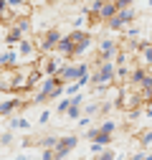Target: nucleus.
<instances>
[{"instance_id": "nucleus-7", "label": "nucleus", "mask_w": 152, "mask_h": 160, "mask_svg": "<svg viewBox=\"0 0 152 160\" xmlns=\"http://www.w3.org/2000/svg\"><path fill=\"white\" fill-rule=\"evenodd\" d=\"M15 89V66H0V92L13 94Z\"/></svg>"}, {"instance_id": "nucleus-10", "label": "nucleus", "mask_w": 152, "mask_h": 160, "mask_svg": "<svg viewBox=\"0 0 152 160\" xmlns=\"http://www.w3.org/2000/svg\"><path fill=\"white\" fill-rule=\"evenodd\" d=\"M18 64H21V56L15 48H8L0 53V66H18Z\"/></svg>"}, {"instance_id": "nucleus-24", "label": "nucleus", "mask_w": 152, "mask_h": 160, "mask_svg": "<svg viewBox=\"0 0 152 160\" xmlns=\"http://www.w3.org/2000/svg\"><path fill=\"white\" fill-rule=\"evenodd\" d=\"M145 152H147V150H145V148H140L137 152H132V155H129L127 160H142V158H145Z\"/></svg>"}, {"instance_id": "nucleus-28", "label": "nucleus", "mask_w": 152, "mask_h": 160, "mask_svg": "<svg viewBox=\"0 0 152 160\" xmlns=\"http://www.w3.org/2000/svg\"><path fill=\"white\" fill-rule=\"evenodd\" d=\"M28 160H41V158H28Z\"/></svg>"}, {"instance_id": "nucleus-30", "label": "nucleus", "mask_w": 152, "mask_h": 160, "mask_svg": "<svg viewBox=\"0 0 152 160\" xmlns=\"http://www.w3.org/2000/svg\"><path fill=\"white\" fill-rule=\"evenodd\" d=\"M150 76H152V66H150Z\"/></svg>"}, {"instance_id": "nucleus-12", "label": "nucleus", "mask_w": 152, "mask_h": 160, "mask_svg": "<svg viewBox=\"0 0 152 160\" xmlns=\"http://www.w3.org/2000/svg\"><path fill=\"white\" fill-rule=\"evenodd\" d=\"M8 125H10L13 132H15V130H28V127H31V122H28L26 117H13V114L8 117Z\"/></svg>"}, {"instance_id": "nucleus-6", "label": "nucleus", "mask_w": 152, "mask_h": 160, "mask_svg": "<svg viewBox=\"0 0 152 160\" xmlns=\"http://www.w3.org/2000/svg\"><path fill=\"white\" fill-rule=\"evenodd\" d=\"M117 51H119V43L114 38H102L97 43V58L94 61H109V58L117 56Z\"/></svg>"}, {"instance_id": "nucleus-31", "label": "nucleus", "mask_w": 152, "mask_h": 160, "mask_svg": "<svg viewBox=\"0 0 152 160\" xmlns=\"http://www.w3.org/2000/svg\"><path fill=\"white\" fill-rule=\"evenodd\" d=\"M150 43H152V38H150Z\"/></svg>"}, {"instance_id": "nucleus-21", "label": "nucleus", "mask_w": 152, "mask_h": 160, "mask_svg": "<svg viewBox=\"0 0 152 160\" xmlns=\"http://www.w3.org/2000/svg\"><path fill=\"white\" fill-rule=\"evenodd\" d=\"M41 160H56L53 148H41Z\"/></svg>"}, {"instance_id": "nucleus-1", "label": "nucleus", "mask_w": 152, "mask_h": 160, "mask_svg": "<svg viewBox=\"0 0 152 160\" xmlns=\"http://www.w3.org/2000/svg\"><path fill=\"white\" fill-rule=\"evenodd\" d=\"M89 84L94 87L91 94L99 99L102 89L112 87L114 84V61L109 58V61H91V76H89Z\"/></svg>"}, {"instance_id": "nucleus-15", "label": "nucleus", "mask_w": 152, "mask_h": 160, "mask_svg": "<svg viewBox=\"0 0 152 160\" xmlns=\"http://www.w3.org/2000/svg\"><path fill=\"white\" fill-rule=\"evenodd\" d=\"M91 142H97V145H102V148H107V145H112L114 142V135H109V132H97V137L91 140Z\"/></svg>"}, {"instance_id": "nucleus-3", "label": "nucleus", "mask_w": 152, "mask_h": 160, "mask_svg": "<svg viewBox=\"0 0 152 160\" xmlns=\"http://www.w3.org/2000/svg\"><path fill=\"white\" fill-rule=\"evenodd\" d=\"M69 38H71V58H79V56H84L86 53V48L91 46V33L89 31H71L69 33Z\"/></svg>"}, {"instance_id": "nucleus-5", "label": "nucleus", "mask_w": 152, "mask_h": 160, "mask_svg": "<svg viewBox=\"0 0 152 160\" xmlns=\"http://www.w3.org/2000/svg\"><path fill=\"white\" fill-rule=\"evenodd\" d=\"M64 33L59 31V26H53V28H46L43 31V36L38 38V43H36V48L41 51V53H51L53 48H56V43H59V38H61Z\"/></svg>"}, {"instance_id": "nucleus-11", "label": "nucleus", "mask_w": 152, "mask_h": 160, "mask_svg": "<svg viewBox=\"0 0 152 160\" xmlns=\"http://www.w3.org/2000/svg\"><path fill=\"white\" fill-rule=\"evenodd\" d=\"M81 114H86V117H99V99L84 102V104H81Z\"/></svg>"}, {"instance_id": "nucleus-29", "label": "nucleus", "mask_w": 152, "mask_h": 160, "mask_svg": "<svg viewBox=\"0 0 152 160\" xmlns=\"http://www.w3.org/2000/svg\"><path fill=\"white\" fill-rule=\"evenodd\" d=\"M147 5H150V8H152V0H150V3H147Z\"/></svg>"}, {"instance_id": "nucleus-16", "label": "nucleus", "mask_w": 152, "mask_h": 160, "mask_svg": "<svg viewBox=\"0 0 152 160\" xmlns=\"http://www.w3.org/2000/svg\"><path fill=\"white\" fill-rule=\"evenodd\" d=\"M102 132H109V135H117V130H119V125L114 122V119H104V122H99L97 125Z\"/></svg>"}, {"instance_id": "nucleus-2", "label": "nucleus", "mask_w": 152, "mask_h": 160, "mask_svg": "<svg viewBox=\"0 0 152 160\" xmlns=\"http://www.w3.org/2000/svg\"><path fill=\"white\" fill-rule=\"evenodd\" d=\"M135 21H137V10L132 8V5H129V8H119V10H117V13H114V15L109 18V21H107V28H109V31H117V33H119L124 26L135 23Z\"/></svg>"}, {"instance_id": "nucleus-9", "label": "nucleus", "mask_w": 152, "mask_h": 160, "mask_svg": "<svg viewBox=\"0 0 152 160\" xmlns=\"http://www.w3.org/2000/svg\"><path fill=\"white\" fill-rule=\"evenodd\" d=\"M114 13H117V5H114V0H104V3H102V8H99V13H97L99 23H107Z\"/></svg>"}, {"instance_id": "nucleus-25", "label": "nucleus", "mask_w": 152, "mask_h": 160, "mask_svg": "<svg viewBox=\"0 0 152 160\" xmlns=\"http://www.w3.org/2000/svg\"><path fill=\"white\" fill-rule=\"evenodd\" d=\"M51 119V109H46V112H41V117H38V125H46Z\"/></svg>"}, {"instance_id": "nucleus-18", "label": "nucleus", "mask_w": 152, "mask_h": 160, "mask_svg": "<svg viewBox=\"0 0 152 160\" xmlns=\"http://www.w3.org/2000/svg\"><path fill=\"white\" fill-rule=\"evenodd\" d=\"M13 142H15V132L13 130H8V132L0 135V148H10Z\"/></svg>"}, {"instance_id": "nucleus-14", "label": "nucleus", "mask_w": 152, "mask_h": 160, "mask_svg": "<svg viewBox=\"0 0 152 160\" xmlns=\"http://www.w3.org/2000/svg\"><path fill=\"white\" fill-rule=\"evenodd\" d=\"M94 160H117V150H114V148H102L97 155H94Z\"/></svg>"}, {"instance_id": "nucleus-23", "label": "nucleus", "mask_w": 152, "mask_h": 160, "mask_svg": "<svg viewBox=\"0 0 152 160\" xmlns=\"http://www.w3.org/2000/svg\"><path fill=\"white\" fill-rule=\"evenodd\" d=\"M132 3H137V0H114V5H117V10H119V8H129Z\"/></svg>"}, {"instance_id": "nucleus-19", "label": "nucleus", "mask_w": 152, "mask_h": 160, "mask_svg": "<svg viewBox=\"0 0 152 160\" xmlns=\"http://www.w3.org/2000/svg\"><path fill=\"white\" fill-rule=\"evenodd\" d=\"M66 117H69V119H79V117H81V104L71 102V104H69V109H66Z\"/></svg>"}, {"instance_id": "nucleus-17", "label": "nucleus", "mask_w": 152, "mask_h": 160, "mask_svg": "<svg viewBox=\"0 0 152 160\" xmlns=\"http://www.w3.org/2000/svg\"><path fill=\"white\" fill-rule=\"evenodd\" d=\"M140 148H145V150H150V148H152V127H150V130H145V132L140 135Z\"/></svg>"}, {"instance_id": "nucleus-22", "label": "nucleus", "mask_w": 152, "mask_h": 160, "mask_svg": "<svg viewBox=\"0 0 152 160\" xmlns=\"http://www.w3.org/2000/svg\"><path fill=\"white\" fill-rule=\"evenodd\" d=\"M97 132H99V127H89V130L84 132V137H86V140H89V142H91V140H94V137H97Z\"/></svg>"}, {"instance_id": "nucleus-4", "label": "nucleus", "mask_w": 152, "mask_h": 160, "mask_svg": "<svg viewBox=\"0 0 152 160\" xmlns=\"http://www.w3.org/2000/svg\"><path fill=\"white\" fill-rule=\"evenodd\" d=\"M76 145H79V135H61L59 140H56V145H53V155H56V160H66L74 150H76Z\"/></svg>"}, {"instance_id": "nucleus-26", "label": "nucleus", "mask_w": 152, "mask_h": 160, "mask_svg": "<svg viewBox=\"0 0 152 160\" xmlns=\"http://www.w3.org/2000/svg\"><path fill=\"white\" fill-rule=\"evenodd\" d=\"M145 117H152V107H147V109H145Z\"/></svg>"}, {"instance_id": "nucleus-20", "label": "nucleus", "mask_w": 152, "mask_h": 160, "mask_svg": "<svg viewBox=\"0 0 152 160\" xmlns=\"http://www.w3.org/2000/svg\"><path fill=\"white\" fill-rule=\"evenodd\" d=\"M69 104H71V97H61V99H59V104H56V114H66Z\"/></svg>"}, {"instance_id": "nucleus-13", "label": "nucleus", "mask_w": 152, "mask_h": 160, "mask_svg": "<svg viewBox=\"0 0 152 160\" xmlns=\"http://www.w3.org/2000/svg\"><path fill=\"white\" fill-rule=\"evenodd\" d=\"M56 140H59V135H43V137H38L33 145H36L38 150H41V148H53V145H56Z\"/></svg>"}, {"instance_id": "nucleus-27", "label": "nucleus", "mask_w": 152, "mask_h": 160, "mask_svg": "<svg viewBox=\"0 0 152 160\" xmlns=\"http://www.w3.org/2000/svg\"><path fill=\"white\" fill-rule=\"evenodd\" d=\"M15 160H28V155H18V158H15Z\"/></svg>"}, {"instance_id": "nucleus-8", "label": "nucleus", "mask_w": 152, "mask_h": 160, "mask_svg": "<svg viewBox=\"0 0 152 160\" xmlns=\"http://www.w3.org/2000/svg\"><path fill=\"white\" fill-rule=\"evenodd\" d=\"M79 74H81V64H64L59 71H56V79L64 82V84H71V82H76Z\"/></svg>"}]
</instances>
